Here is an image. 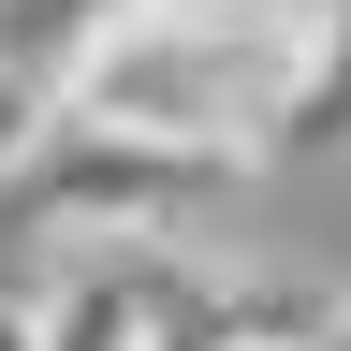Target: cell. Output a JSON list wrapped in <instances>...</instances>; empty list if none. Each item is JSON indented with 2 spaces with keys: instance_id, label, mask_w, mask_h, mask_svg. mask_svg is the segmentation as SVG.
Returning a JSON list of instances; mask_svg holds the SVG:
<instances>
[{
  "instance_id": "cell-1",
  "label": "cell",
  "mask_w": 351,
  "mask_h": 351,
  "mask_svg": "<svg viewBox=\"0 0 351 351\" xmlns=\"http://www.w3.org/2000/svg\"><path fill=\"white\" fill-rule=\"evenodd\" d=\"M307 44L322 29H234V15L117 0V15L73 44L59 117L103 132V147H147V161H249L263 132H278V103H293Z\"/></svg>"
},
{
  "instance_id": "cell-2",
  "label": "cell",
  "mask_w": 351,
  "mask_h": 351,
  "mask_svg": "<svg viewBox=\"0 0 351 351\" xmlns=\"http://www.w3.org/2000/svg\"><path fill=\"white\" fill-rule=\"evenodd\" d=\"M44 147H59V73H44V59H15V44H0V176H29Z\"/></svg>"
},
{
  "instance_id": "cell-3",
  "label": "cell",
  "mask_w": 351,
  "mask_h": 351,
  "mask_svg": "<svg viewBox=\"0 0 351 351\" xmlns=\"http://www.w3.org/2000/svg\"><path fill=\"white\" fill-rule=\"evenodd\" d=\"M117 0H0V44H15V59H44V73H73V44L103 29Z\"/></svg>"
},
{
  "instance_id": "cell-6",
  "label": "cell",
  "mask_w": 351,
  "mask_h": 351,
  "mask_svg": "<svg viewBox=\"0 0 351 351\" xmlns=\"http://www.w3.org/2000/svg\"><path fill=\"white\" fill-rule=\"evenodd\" d=\"M219 351H307V337H249V322H234V337H219Z\"/></svg>"
},
{
  "instance_id": "cell-7",
  "label": "cell",
  "mask_w": 351,
  "mask_h": 351,
  "mask_svg": "<svg viewBox=\"0 0 351 351\" xmlns=\"http://www.w3.org/2000/svg\"><path fill=\"white\" fill-rule=\"evenodd\" d=\"M337 351H351V337H337Z\"/></svg>"
},
{
  "instance_id": "cell-5",
  "label": "cell",
  "mask_w": 351,
  "mask_h": 351,
  "mask_svg": "<svg viewBox=\"0 0 351 351\" xmlns=\"http://www.w3.org/2000/svg\"><path fill=\"white\" fill-rule=\"evenodd\" d=\"M0 351H44V307H15V293H0Z\"/></svg>"
},
{
  "instance_id": "cell-4",
  "label": "cell",
  "mask_w": 351,
  "mask_h": 351,
  "mask_svg": "<svg viewBox=\"0 0 351 351\" xmlns=\"http://www.w3.org/2000/svg\"><path fill=\"white\" fill-rule=\"evenodd\" d=\"M161 15H234V29H322L337 0H161Z\"/></svg>"
}]
</instances>
